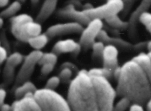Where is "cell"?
<instances>
[{"mask_svg": "<svg viewBox=\"0 0 151 111\" xmlns=\"http://www.w3.org/2000/svg\"><path fill=\"white\" fill-rule=\"evenodd\" d=\"M138 19L139 22L145 26L146 30L151 35V13L144 11L140 14Z\"/></svg>", "mask_w": 151, "mask_h": 111, "instance_id": "obj_25", "label": "cell"}, {"mask_svg": "<svg viewBox=\"0 0 151 111\" xmlns=\"http://www.w3.org/2000/svg\"><path fill=\"white\" fill-rule=\"evenodd\" d=\"M57 2L58 0H44L35 18V21L40 23L45 21L55 11Z\"/></svg>", "mask_w": 151, "mask_h": 111, "instance_id": "obj_14", "label": "cell"}, {"mask_svg": "<svg viewBox=\"0 0 151 111\" xmlns=\"http://www.w3.org/2000/svg\"><path fill=\"white\" fill-rule=\"evenodd\" d=\"M93 83L99 110L114 109V102L117 95L108 79L100 76H90Z\"/></svg>", "mask_w": 151, "mask_h": 111, "instance_id": "obj_4", "label": "cell"}, {"mask_svg": "<svg viewBox=\"0 0 151 111\" xmlns=\"http://www.w3.org/2000/svg\"><path fill=\"white\" fill-rule=\"evenodd\" d=\"M37 89V88L33 83L29 80H27L21 85L18 86L15 89L14 93L15 96L17 99H20L28 92H32L34 93Z\"/></svg>", "mask_w": 151, "mask_h": 111, "instance_id": "obj_19", "label": "cell"}, {"mask_svg": "<svg viewBox=\"0 0 151 111\" xmlns=\"http://www.w3.org/2000/svg\"><path fill=\"white\" fill-rule=\"evenodd\" d=\"M93 8V6L91 4H87L84 5V8H83V10H87V9H91V8Z\"/></svg>", "mask_w": 151, "mask_h": 111, "instance_id": "obj_38", "label": "cell"}, {"mask_svg": "<svg viewBox=\"0 0 151 111\" xmlns=\"http://www.w3.org/2000/svg\"><path fill=\"white\" fill-rule=\"evenodd\" d=\"M2 25H3V18L1 17V18H0V26H1V27H2Z\"/></svg>", "mask_w": 151, "mask_h": 111, "instance_id": "obj_41", "label": "cell"}, {"mask_svg": "<svg viewBox=\"0 0 151 111\" xmlns=\"http://www.w3.org/2000/svg\"><path fill=\"white\" fill-rule=\"evenodd\" d=\"M132 60L139 65L151 81V58L149 55L144 52H140L134 56Z\"/></svg>", "mask_w": 151, "mask_h": 111, "instance_id": "obj_15", "label": "cell"}, {"mask_svg": "<svg viewBox=\"0 0 151 111\" xmlns=\"http://www.w3.org/2000/svg\"><path fill=\"white\" fill-rule=\"evenodd\" d=\"M8 58V52L5 48L3 46L0 47V62L2 64L4 61H6Z\"/></svg>", "mask_w": 151, "mask_h": 111, "instance_id": "obj_31", "label": "cell"}, {"mask_svg": "<svg viewBox=\"0 0 151 111\" xmlns=\"http://www.w3.org/2000/svg\"><path fill=\"white\" fill-rule=\"evenodd\" d=\"M107 1H110V0H107Z\"/></svg>", "mask_w": 151, "mask_h": 111, "instance_id": "obj_44", "label": "cell"}, {"mask_svg": "<svg viewBox=\"0 0 151 111\" xmlns=\"http://www.w3.org/2000/svg\"><path fill=\"white\" fill-rule=\"evenodd\" d=\"M147 49L149 52H151V40L147 43Z\"/></svg>", "mask_w": 151, "mask_h": 111, "instance_id": "obj_39", "label": "cell"}, {"mask_svg": "<svg viewBox=\"0 0 151 111\" xmlns=\"http://www.w3.org/2000/svg\"><path fill=\"white\" fill-rule=\"evenodd\" d=\"M130 110L131 111H142L143 110V107L142 105L138 103H132L131 105H130Z\"/></svg>", "mask_w": 151, "mask_h": 111, "instance_id": "obj_32", "label": "cell"}, {"mask_svg": "<svg viewBox=\"0 0 151 111\" xmlns=\"http://www.w3.org/2000/svg\"><path fill=\"white\" fill-rule=\"evenodd\" d=\"M150 5L151 0H142L139 6L131 15L130 21L129 22V25L130 28L134 26L140 14L144 11H146L147 9L149 8Z\"/></svg>", "mask_w": 151, "mask_h": 111, "instance_id": "obj_18", "label": "cell"}, {"mask_svg": "<svg viewBox=\"0 0 151 111\" xmlns=\"http://www.w3.org/2000/svg\"><path fill=\"white\" fill-rule=\"evenodd\" d=\"M21 4L18 1H15L13 2L8 8L5 10L2 11L1 13V17L2 18H8L12 17L16 14L21 9Z\"/></svg>", "mask_w": 151, "mask_h": 111, "instance_id": "obj_20", "label": "cell"}, {"mask_svg": "<svg viewBox=\"0 0 151 111\" xmlns=\"http://www.w3.org/2000/svg\"><path fill=\"white\" fill-rule=\"evenodd\" d=\"M147 54L149 55V56H150V58H151V52H149L148 53H147Z\"/></svg>", "mask_w": 151, "mask_h": 111, "instance_id": "obj_43", "label": "cell"}, {"mask_svg": "<svg viewBox=\"0 0 151 111\" xmlns=\"http://www.w3.org/2000/svg\"><path fill=\"white\" fill-rule=\"evenodd\" d=\"M105 21L109 25L116 28L124 29L129 26V22L123 21L117 15L111 16L106 19Z\"/></svg>", "mask_w": 151, "mask_h": 111, "instance_id": "obj_22", "label": "cell"}, {"mask_svg": "<svg viewBox=\"0 0 151 111\" xmlns=\"http://www.w3.org/2000/svg\"><path fill=\"white\" fill-rule=\"evenodd\" d=\"M57 15L60 17L69 19L74 22L80 23L82 25H87L91 21V19L83 12V11L76 10L73 4H70L60 9L57 12Z\"/></svg>", "mask_w": 151, "mask_h": 111, "instance_id": "obj_10", "label": "cell"}, {"mask_svg": "<svg viewBox=\"0 0 151 111\" xmlns=\"http://www.w3.org/2000/svg\"><path fill=\"white\" fill-rule=\"evenodd\" d=\"M130 103L131 101L129 99L125 97H122V98L116 104L114 109L116 110H124L130 105Z\"/></svg>", "mask_w": 151, "mask_h": 111, "instance_id": "obj_27", "label": "cell"}, {"mask_svg": "<svg viewBox=\"0 0 151 111\" xmlns=\"http://www.w3.org/2000/svg\"><path fill=\"white\" fill-rule=\"evenodd\" d=\"M42 53L40 50H34L24 58L15 78V84L16 86H18L28 80L34 72L35 65L38 64Z\"/></svg>", "mask_w": 151, "mask_h": 111, "instance_id": "obj_7", "label": "cell"}, {"mask_svg": "<svg viewBox=\"0 0 151 111\" xmlns=\"http://www.w3.org/2000/svg\"><path fill=\"white\" fill-rule=\"evenodd\" d=\"M6 96V92L5 90L2 88H1L0 89V105L4 103Z\"/></svg>", "mask_w": 151, "mask_h": 111, "instance_id": "obj_33", "label": "cell"}, {"mask_svg": "<svg viewBox=\"0 0 151 111\" xmlns=\"http://www.w3.org/2000/svg\"><path fill=\"white\" fill-rule=\"evenodd\" d=\"M72 75V69L69 68H63L59 73V78L61 80L67 81L70 80Z\"/></svg>", "mask_w": 151, "mask_h": 111, "instance_id": "obj_29", "label": "cell"}, {"mask_svg": "<svg viewBox=\"0 0 151 111\" xmlns=\"http://www.w3.org/2000/svg\"><path fill=\"white\" fill-rule=\"evenodd\" d=\"M34 97L41 110L69 111L71 108L67 102L54 89L47 88L37 89Z\"/></svg>", "mask_w": 151, "mask_h": 111, "instance_id": "obj_5", "label": "cell"}, {"mask_svg": "<svg viewBox=\"0 0 151 111\" xmlns=\"http://www.w3.org/2000/svg\"><path fill=\"white\" fill-rule=\"evenodd\" d=\"M103 67L113 72L119 66L118 49L115 45L107 44L104 46L103 55Z\"/></svg>", "mask_w": 151, "mask_h": 111, "instance_id": "obj_12", "label": "cell"}, {"mask_svg": "<svg viewBox=\"0 0 151 111\" xmlns=\"http://www.w3.org/2000/svg\"><path fill=\"white\" fill-rule=\"evenodd\" d=\"M14 111H40L41 110L35 97L34 93L30 92L20 99H17L11 105Z\"/></svg>", "mask_w": 151, "mask_h": 111, "instance_id": "obj_11", "label": "cell"}, {"mask_svg": "<svg viewBox=\"0 0 151 111\" xmlns=\"http://www.w3.org/2000/svg\"><path fill=\"white\" fill-rule=\"evenodd\" d=\"M104 46V43L101 41H99L98 42H95L91 48L93 49V56L94 58H102Z\"/></svg>", "mask_w": 151, "mask_h": 111, "instance_id": "obj_26", "label": "cell"}, {"mask_svg": "<svg viewBox=\"0 0 151 111\" xmlns=\"http://www.w3.org/2000/svg\"><path fill=\"white\" fill-rule=\"evenodd\" d=\"M49 38L45 33H40L38 35L29 38L27 43L35 50H40L47 44Z\"/></svg>", "mask_w": 151, "mask_h": 111, "instance_id": "obj_17", "label": "cell"}, {"mask_svg": "<svg viewBox=\"0 0 151 111\" xmlns=\"http://www.w3.org/2000/svg\"><path fill=\"white\" fill-rule=\"evenodd\" d=\"M57 61V55L53 52L42 53L38 64L40 65H42L47 63H52L55 65Z\"/></svg>", "mask_w": 151, "mask_h": 111, "instance_id": "obj_24", "label": "cell"}, {"mask_svg": "<svg viewBox=\"0 0 151 111\" xmlns=\"http://www.w3.org/2000/svg\"><path fill=\"white\" fill-rule=\"evenodd\" d=\"M124 3L123 0H110L100 6L92 8L83 12L91 19H107L111 16L117 15L123 10Z\"/></svg>", "mask_w": 151, "mask_h": 111, "instance_id": "obj_6", "label": "cell"}, {"mask_svg": "<svg viewBox=\"0 0 151 111\" xmlns=\"http://www.w3.org/2000/svg\"><path fill=\"white\" fill-rule=\"evenodd\" d=\"M90 76H100L109 79L113 75V71L104 67L100 68H92L88 70Z\"/></svg>", "mask_w": 151, "mask_h": 111, "instance_id": "obj_23", "label": "cell"}, {"mask_svg": "<svg viewBox=\"0 0 151 111\" xmlns=\"http://www.w3.org/2000/svg\"><path fill=\"white\" fill-rule=\"evenodd\" d=\"M69 68L70 69H71L72 70L73 69H77V67L73 65L72 63H70V62H64L62 65H61V68Z\"/></svg>", "mask_w": 151, "mask_h": 111, "instance_id": "obj_34", "label": "cell"}, {"mask_svg": "<svg viewBox=\"0 0 151 111\" xmlns=\"http://www.w3.org/2000/svg\"><path fill=\"white\" fill-rule=\"evenodd\" d=\"M103 26V23L101 19L98 18L91 19L86 25V28L81 33L79 41V43L84 50L92 48L93 45L96 42V39L102 30Z\"/></svg>", "mask_w": 151, "mask_h": 111, "instance_id": "obj_8", "label": "cell"}, {"mask_svg": "<svg viewBox=\"0 0 151 111\" xmlns=\"http://www.w3.org/2000/svg\"><path fill=\"white\" fill-rule=\"evenodd\" d=\"M9 0H0V6L4 7L9 2Z\"/></svg>", "mask_w": 151, "mask_h": 111, "instance_id": "obj_36", "label": "cell"}, {"mask_svg": "<svg viewBox=\"0 0 151 111\" xmlns=\"http://www.w3.org/2000/svg\"><path fill=\"white\" fill-rule=\"evenodd\" d=\"M0 108H1V110H4V111H8V110H12L11 105L10 106L9 105H8L7 103H4L3 104L0 105Z\"/></svg>", "mask_w": 151, "mask_h": 111, "instance_id": "obj_35", "label": "cell"}, {"mask_svg": "<svg viewBox=\"0 0 151 111\" xmlns=\"http://www.w3.org/2000/svg\"><path fill=\"white\" fill-rule=\"evenodd\" d=\"M54 65H55L50 63H47L41 65V74L44 76L48 75L54 69Z\"/></svg>", "mask_w": 151, "mask_h": 111, "instance_id": "obj_30", "label": "cell"}, {"mask_svg": "<svg viewBox=\"0 0 151 111\" xmlns=\"http://www.w3.org/2000/svg\"><path fill=\"white\" fill-rule=\"evenodd\" d=\"M60 80L61 79L59 76H52L48 79L45 87L51 89H55L60 84Z\"/></svg>", "mask_w": 151, "mask_h": 111, "instance_id": "obj_28", "label": "cell"}, {"mask_svg": "<svg viewBox=\"0 0 151 111\" xmlns=\"http://www.w3.org/2000/svg\"><path fill=\"white\" fill-rule=\"evenodd\" d=\"M81 48L79 43L73 39H67L57 42L52 49V52L57 55L65 53H78Z\"/></svg>", "mask_w": 151, "mask_h": 111, "instance_id": "obj_13", "label": "cell"}, {"mask_svg": "<svg viewBox=\"0 0 151 111\" xmlns=\"http://www.w3.org/2000/svg\"><path fill=\"white\" fill-rule=\"evenodd\" d=\"M17 1H19L20 3H24V2H25L26 1V0H17Z\"/></svg>", "mask_w": 151, "mask_h": 111, "instance_id": "obj_42", "label": "cell"}, {"mask_svg": "<svg viewBox=\"0 0 151 111\" xmlns=\"http://www.w3.org/2000/svg\"><path fill=\"white\" fill-rule=\"evenodd\" d=\"M10 22L12 35L21 42H27L29 38L41 33L42 27L40 23L34 21L27 14L14 16L11 18Z\"/></svg>", "mask_w": 151, "mask_h": 111, "instance_id": "obj_3", "label": "cell"}, {"mask_svg": "<svg viewBox=\"0 0 151 111\" xmlns=\"http://www.w3.org/2000/svg\"><path fill=\"white\" fill-rule=\"evenodd\" d=\"M67 100L71 110H99L93 83L88 70L78 71L71 81Z\"/></svg>", "mask_w": 151, "mask_h": 111, "instance_id": "obj_2", "label": "cell"}, {"mask_svg": "<svg viewBox=\"0 0 151 111\" xmlns=\"http://www.w3.org/2000/svg\"><path fill=\"white\" fill-rule=\"evenodd\" d=\"M84 28L81 24L76 22L57 23L50 26L45 33L50 38L71 33H81Z\"/></svg>", "mask_w": 151, "mask_h": 111, "instance_id": "obj_9", "label": "cell"}, {"mask_svg": "<svg viewBox=\"0 0 151 111\" xmlns=\"http://www.w3.org/2000/svg\"><path fill=\"white\" fill-rule=\"evenodd\" d=\"M97 39L103 42L104 43L107 44H110V45H116V46H119L121 47H129L130 46V44L128 43L126 41H124V40L118 38H113L107 35V33L103 29H102Z\"/></svg>", "mask_w": 151, "mask_h": 111, "instance_id": "obj_16", "label": "cell"}, {"mask_svg": "<svg viewBox=\"0 0 151 111\" xmlns=\"http://www.w3.org/2000/svg\"><path fill=\"white\" fill-rule=\"evenodd\" d=\"M24 56L21 53L15 52L8 56L5 61V65L15 68L24 60Z\"/></svg>", "mask_w": 151, "mask_h": 111, "instance_id": "obj_21", "label": "cell"}, {"mask_svg": "<svg viewBox=\"0 0 151 111\" xmlns=\"http://www.w3.org/2000/svg\"><path fill=\"white\" fill-rule=\"evenodd\" d=\"M31 1V3L32 4H37L38 2H39V1L40 0H30Z\"/></svg>", "mask_w": 151, "mask_h": 111, "instance_id": "obj_40", "label": "cell"}, {"mask_svg": "<svg viewBox=\"0 0 151 111\" xmlns=\"http://www.w3.org/2000/svg\"><path fill=\"white\" fill-rule=\"evenodd\" d=\"M116 90L119 96L143 105L151 97V81L139 65L132 59L121 66Z\"/></svg>", "mask_w": 151, "mask_h": 111, "instance_id": "obj_1", "label": "cell"}, {"mask_svg": "<svg viewBox=\"0 0 151 111\" xmlns=\"http://www.w3.org/2000/svg\"><path fill=\"white\" fill-rule=\"evenodd\" d=\"M146 107L148 110L151 111V97L146 102Z\"/></svg>", "mask_w": 151, "mask_h": 111, "instance_id": "obj_37", "label": "cell"}]
</instances>
